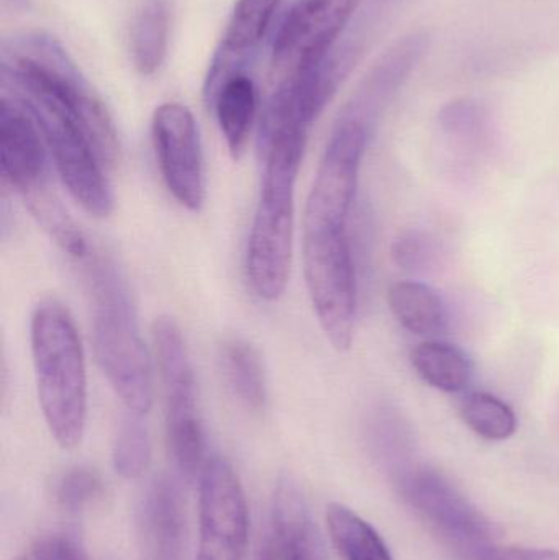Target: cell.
<instances>
[{"instance_id":"6da1fadb","label":"cell","mask_w":559,"mask_h":560,"mask_svg":"<svg viewBox=\"0 0 559 560\" xmlns=\"http://www.w3.org/2000/svg\"><path fill=\"white\" fill-rule=\"evenodd\" d=\"M12 84L35 117L72 199L89 215L107 219L115 199L105 166L117 161L118 138L101 98L62 51L22 59Z\"/></svg>"},{"instance_id":"7a4b0ae2","label":"cell","mask_w":559,"mask_h":560,"mask_svg":"<svg viewBox=\"0 0 559 560\" xmlns=\"http://www.w3.org/2000/svg\"><path fill=\"white\" fill-rule=\"evenodd\" d=\"M92 302V345L98 368L128 411L153 405V364L141 338L130 289L114 259L92 246L75 262Z\"/></svg>"},{"instance_id":"3957f363","label":"cell","mask_w":559,"mask_h":560,"mask_svg":"<svg viewBox=\"0 0 559 560\" xmlns=\"http://www.w3.org/2000/svg\"><path fill=\"white\" fill-rule=\"evenodd\" d=\"M308 135L272 131L259 137L265 163L261 192L246 248V276L266 302L284 295L294 242L295 183Z\"/></svg>"},{"instance_id":"277c9868","label":"cell","mask_w":559,"mask_h":560,"mask_svg":"<svg viewBox=\"0 0 559 560\" xmlns=\"http://www.w3.org/2000/svg\"><path fill=\"white\" fill-rule=\"evenodd\" d=\"M30 342L46 427L62 450H74L88 424V371L74 319L61 302L45 299L35 306Z\"/></svg>"},{"instance_id":"5b68a950","label":"cell","mask_w":559,"mask_h":560,"mask_svg":"<svg viewBox=\"0 0 559 560\" xmlns=\"http://www.w3.org/2000/svg\"><path fill=\"white\" fill-rule=\"evenodd\" d=\"M304 276L322 331L350 351L357 328V272L348 230H304Z\"/></svg>"},{"instance_id":"8992f818","label":"cell","mask_w":559,"mask_h":560,"mask_svg":"<svg viewBox=\"0 0 559 560\" xmlns=\"http://www.w3.org/2000/svg\"><path fill=\"white\" fill-rule=\"evenodd\" d=\"M153 345L166 404L167 444L177 469L194 479L207 460L193 361L179 325L170 316L154 322Z\"/></svg>"},{"instance_id":"52a82bcc","label":"cell","mask_w":559,"mask_h":560,"mask_svg":"<svg viewBox=\"0 0 559 560\" xmlns=\"http://www.w3.org/2000/svg\"><path fill=\"white\" fill-rule=\"evenodd\" d=\"M404 502L463 559L496 542L491 522L450 482L430 467H412L397 479Z\"/></svg>"},{"instance_id":"ba28073f","label":"cell","mask_w":559,"mask_h":560,"mask_svg":"<svg viewBox=\"0 0 559 560\" xmlns=\"http://www.w3.org/2000/svg\"><path fill=\"white\" fill-rule=\"evenodd\" d=\"M368 137L370 130L361 121L340 118L308 194L304 230H348Z\"/></svg>"},{"instance_id":"9c48e42d","label":"cell","mask_w":559,"mask_h":560,"mask_svg":"<svg viewBox=\"0 0 559 560\" xmlns=\"http://www.w3.org/2000/svg\"><path fill=\"white\" fill-rule=\"evenodd\" d=\"M248 526V505L235 469L223 457H212L200 472L196 560H243Z\"/></svg>"},{"instance_id":"30bf717a","label":"cell","mask_w":559,"mask_h":560,"mask_svg":"<svg viewBox=\"0 0 559 560\" xmlns=\"http://www.w3.org/2000/svg\"><path fill=\"white\" fill-rule=\"evenodd\" d=\"M361 0H298L276 33L271 65L278 74H298L324 62Z\"/></svg>"},{"instance_id":"8fae6325","label":"cell","mask_w":559,"mask_h":560,"mask_svg":"<svg viewBox=\"0 0 559 560\" xmlns=\"http://www.w3.org/2000/svg\"><path fill=\"white\" fill-rule=\"evenodd\" d=\"M151 135L171 196L184 209L199 212L207 196L206 161L193 112L176 102L160 105L151 120Z\"/></svg>"},{"instance_id":"7c38bea8","label":"cell","mask_w":559,"mask_h":560,"mask_svg":"<svg viewBox=\"0 0 559 560\" xmlns=\"http://www.w3.org/2000/svg\"><path fill=\"white\" fill-rule=\"evenodd\" d=\"M48 147L30 108L20 98L0 104V167L3 180L23 200L49 189Z\"/></svg>"},{"instance_id":"4fadbf2b","label":"cell","mask_w":559,"mask_h":560,"mask_svg":"<svg viewBox=\"0 0 559 560\" xmlns=\"http://www.w3.org/2000/svg\"><path fill=\"white\" fill-rule=\"evenodd\" d=\"M281 2L282 0H236L203 82L207 104L212 101L220 85L232 75L243 72V65L258 51Z\"/></svg>"},{"instance_id":"5bb4252c","label":"cell","mask_w":559,"mask_h":560,"mask_svg":"<svg viewBox=\"0 0 559 560\" xmlns=\"http://www.w3.org/2000/svg\"><path fill=\"white\" fill-rule=\"evenodd\" d=\"M269 525L278 538L281 560H327L307 502L291 479H282L276 489Z\"/></svg>"},{"instance_id":"9a60e30c","label":"cell","mask_w":559,"mask_h":560,"mask_svg":"<svg viewBox=\"0 0 559 560\" xmlns=\"http://www.w3.org/2000/svg\"><path fill=\"white\" fill-rule=\"evenodd\" d=\"M426 49L423 36H407L374 66L343 117L361 121L370 130L376 115L406 81Z\"/></svg>"},{"instance_id":"2e32d148","label":"cell","mask_w":559,"mask_h":560,"mask_svg":"<svg viewBox=\"0 0 559 560\" xmlns=\"http://www.w3.org/2000/svg\"><path fill=\"white\" fill-rule=\"evenodd\" d=\"M233 160H242L248 148L258 112L255 82L245 72L226 79L209 102Z\"/></svg>"},{"instance_id":"e0dca14e","label":"cell","mask_w":559,"mask_h":560,"mask_svg":"<svg viewBox=\"0 0 559 560\" xmlns=\"http://www.w3.org/2000/svg\"><path fill=\"white\" fill-rule=\"evenodd\" d=\"M394 318L414 335L435 338L449 328V310L440 293L429 283L400 280L387 292Z\"/></svg>"},{"instance_id":"ac0fdd59","label":"cell","mask_w":559,"mask_h":560,"mask_svg":"<svg viewBox=\"0 0 559 560\" xmlns=\"http://www.w3.org/2000/svg\"><path fill=\"white\" fill-rule=\"evenodd\" d=\"M171 0H141L130 32L131 61L140 74L153 75L170 46Z\"/></svg>"},{"instance_id":"d6986e66","label":"cell","mask_w":559,"mask_h":560,"mask_svg":"<svg viewBox=\"0 0 559 560\" xmlns=\"http://www.w3.org/2000/svg\"><path fill=\"white\" fill-rule=\"evenodd\" d=\"M143 528L144 538L158 558L176 559L183 542V506L176 489L167 480H158L148 492Z\"/></svg>"},{"instance_id":"ffe728a7","label":"cell","mask_w":559,"mask_h":560,"mask_svg":"<svg viewBox=\"0 0 559 560\" xmlns=\"http://www.w3.org/2000/svg\"><path fill=\"white\" fill-rule=\"evenodd\" d=\"M410 362L422 381L439 390L458 394L471 384V359L452 342L427 339L412 349Z\"/></svg>"},{"instance_id":"44dd1931","label":"cell","mask_w":559,"mask_h":560,"mask_svg":"<svg viewBox=\"0 0 559 560\" xmlns=\"http://www.w3.org/2000/svg\"><path fill=\"white\" fill-rule=\"evenodd\" d=\"M219 359L233 395L249 410H263L268 387L258 351L245 339L232 338L220 346Z\"/></svg>"},{"instance_id":"7402d4cb","label":"cell","mask_w":559,"mask_h":560,"mask_svg":"<svg viewBox=\"0 0 559 560\" xmlns=\"http://www.w3.org/2000/svg\"><path fill=\"white\" fill-rule=\"evenodd\" d=\"M327 525L331 541L343 560H394L380 533L341 503H330Z\"/></svg>"},{"instance_id":"603a6c76","label":"cell","mask_w":559,"mask_h":560,"mask_svg":"<svg viewBox=\"0 0 559 560\" xmlns=\"http://www.w3.org/2000/svg\"><path fill=\"white\" fill-rule=\"evenodd\" d=\"M463 421L469 430L482 440L504 441L517 431V417L514 410L496 395L475 392L463 398L459 407Z\"/></svg>"},{"instance_id":"cb8c5ba5","label":"cell","mask_w":559,"mask_h":560,"mask_svg":"<svg viewBox=\"0 0 559 560\" xmlns=\"http://www.w3.org/2000/svg\"><path fill=\"white\" fill-rule=\"evenodd\" d=\"M141 417L128 411L115 438L114 467L125 479H138L150 466V433Z\"/></svg>"},{"instance_id":"d4e9b609","label":"cell","mask_w":559,"mask_h":560,"mask_svg":"<svg viewBox=\"0 0 559 560\" xmlns=\"http://www.w3.org/2000/svg\"><path fill=\"white\" fill-rule=\"evenodd\" d=\"M102 482L94 470L75 467L68 470L58 483V500L69 512L84 509L101 493Z\"/></svg>"},{"instance_id":"484cf974","label":"cell","mask_w":559,"mask_h":560,"mask_svg":"<svg viewBox=\"0 0 559 560\" xmlns=\"http://www.w3.org/2000/svg\"><path fill=\"white\" fill-rule=\"evenodd\" d=\"M435 249L432 242L419 232H406L394 243V261L404 271L419 272L432 261Z\"/></svg>"},{"instance_id":"4316f807","label":"cell","mask_w":559,"mask_h":560,"mask_svg":"<svg viewBox=\"0 0 559 560\" xmlns=\"http://www.w3.org/2000/svg\"><path fill=\"white\" fill-rule=\"evenodd\" d=\"M482 112L475 102L455 101L440 115L443 128L452 135H473L482 127Z\"/></svg>"},{"instance_id":"83f0119b","label":"cell","mask_w":559,"mask_h":560,"mask_svg":"<svg viewBox=\"0 0 559 560\" xmlns=\"http://www.w3.org/2000/svg\"><path fill=\"white\" fill-rule=\"evenodd\" d=\"M465 560H559L555 549L519 548V546H499L498 542L485 546L466 556Z\"/></svg>"},{"instance_id":"f1b7e54d","label":"cell","mask_w":559,"mask_h":560,"mask_svg":"<svg viewBox=\"0 0 559 560\" xmlns=\"http://www.w3.org/2000/svg\"><path fill=\"white\" fill-rule=\"evenodd\" d=\"M33 560H88L84 552L71 539L56 535L43 539Z\"/></svg>"},{"instance_id":"f546056e","label":"cell","mask_w":559,"mask_h":560,"mask_svg":"<svg viewBox=\"0 0 559 560\" xmlns=\"http://www.w3.org/2000/svg\"><path fill=\"white\" fill-rule=\"evenodd\" d=\"M255 560H281L279 552L278 538H276L275 529L268 523V528L259 538L258 548H256Z\"/></svg>"},{"instance_id":"4dcf8cb0","label":"cell","mask_w":559,"mask_h":560,"mask_svg":"<svg viewBox=\"0 0 559 560\" xmlns=\"http://www.w3.org/2000/svg\"><path fill=\"white\" fill-rule=\"evenodd\" d=\"M15 560H28L26 558H16Z\"/></svg>"}]
</instances>
